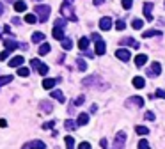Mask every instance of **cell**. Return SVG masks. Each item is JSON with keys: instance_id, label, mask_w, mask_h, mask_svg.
Segmentation results:
<instances>
[{"instance_id": "cell-1", "label": "cell", "mask_w": 165, "mask_h": 149, "mask_svg": "<svg viewBox=\"0 0 165 149\" xmlns=\"http://www.w3.org/2000/svg\"><path fill=\"white\" fill-rule=\"evenodd\" d=\"M71 4H73V2L64 0V4H62V7H60V13H62V16H64L66 20L76 21V14H75V11H73V7H71Z\"/></svg>"}, {"instance_id": "cell-2", "label": "cell", "mask_w": 165, "mask_h": 149, "mask_svg": "<svg viewBox=\"0 0 165 149\" xmlns=\"http://www.w3.org/2000/svg\"><path fill=\"white\" fill-rule=\"evenodd\" d=\"M34 13L37 14V20L43 21V23L50 18V7H48V5H37L34 9Z\"/></svg>"}, {"instance_id": "cell-3", "label": "cell", "mask_w": 165, "mask_h": 149, "mask_svg": "<svg viewBox=\"0 0 165 149\" xmlns=\"http://www.w3.org/2000/svg\"><path fill=\"white\" fill-rule=\"evenodd\" d=\"M92 41H94V45H96V55H105L107 45H105V41L100 37V34H92Z\"/></svg>"}, {"instance_id": "cell-4", "label": "cell", "mask_w": 165, "mask_h": 149, "mask_svg": "<svg viewBox=\"0 0 165 149\" xmlns=\"http://www.w3.org/2000/svg\"><path fill=\"white\" fill-rule=\"evenodd\" d=\"M115 57L119 60H123V62H128V60L131 59V53L124 48H119V50H115Z\"/></svg>"}, {"instance_id": "cell-5", "label": "cell", "mask_w": 165, "mask_h": 149, "mask_svg": "<svg viewBox=\"0 0 165 149\" xmlns=\"http://www.w3.org/2000/svg\"><path fill=\"white\" fill-rule=\"evenodd\" d=\"M160 73H162L160 62H153V64L149 66V69H147V76H158Z\"/></svg>"}, {"instance_id": "cell-6", "label": "cell", "mask_w": 165, "mask_h": 149, "mask_svg": "<svg viewBox=\"0 0 165 149\" xmlns=\"http://www.w3.org/2000/svg\"><path fill=\"white\" fill-rule=\"evenodd\" d=\"M52 36H53L57 41H62V39H64V27H59V25H55L53 30H52Z\"/></svg>"}, {"instance_id": "cell-7", "label": "cell", "mask_w": 165, "mask_h": 149, "mask_svg": "<svg viewBox=\"0 0 165 149\" xmlns=\"http://www.w3.org/2000/svg\"><path fill=\"white\" fill-rule=\"evenodd\" d=\"M124 142H126V133H124V131H119V133L115 135L114 146H115V147H124Z\"/></svg>"}, {"instance_id": "cell-8", "label": "cell", "mask_w": 165, "mask_h": 149, "mask_svg": "<svg viewBox=\"0 0 165 149\" xmlns=\"http://www.w3.org/2000/svg\"><path fill=\"white\" fill-rule=\"evenodd\" d=\"M100 29L101 30H110L112 29V20H110L108 16H103L100 20Z\"/></svg>"}, {"instance_id": "cell-9", "label": "cell", "mask_w": 165, "mask_h": 149, "mask_svg": "<svg viewBox=\"0 0 165 149\" xmlns=\"http://www.w3.org/2000/svg\"><path fill=\"white\" fill-rule=\"evenodd\" d=\"M23 62H25V59H23L21 55H16V57H13V59L9 60V66L11 68H20Z\"/></svg>"}, {"instance_id": "cell-10", "label": "cell", "mask_w": 165, "mask_h": 149, "mask_svg": "<svg viewBox=\"0 0 165 149\" xmlns=\"http://www.w3.org/2000/svg\"><path fill=\"white\" fill-rule=\"evenodd\" d=\"M151 11H153V4H151V2L144 4V16H146V20H147V21L153 20V14H151Z\"/></svg>"}, {"instance_id": "cell-11", "label": "cell", "mask_w": 165, "mask_h": 149, "mask_svg": "<svg viewBox=\"0 0 165 149\" xmlns=\"http://www.w3.org/2000/svg\"><path fill=\"white\" fill-rule=\"evenodd\" d=\"M57 82H59V78L57 80H53V78H45L43 80V87H45V89H48V91H52L55 87V84H57Z\"/></svg>"}, {"instance_id": "cell-12", "label": "cell", "mask_w": 165, "mask_h": 149, "mask_svg": "<svg viewBox=\"0 0 165 149\" xmlns=\"http://www.w3.org/2000/svg\"><path fill=\"white\" fill-rule=\"evenodd\" d=\"M23 147H39V149H43V147H46V144L45 142H41V140H32V142H27V144H23Z\"/></svg>"}, {"instance_id": "cell-13", "label": "cell", "mask_w": 165, "mask_h": 149, "mask_svg": "<svg viewBox=\"0 0 165 149\" xmlns=\"http://www.w3.org/2000/svg\"><path fill=\"white\" fill-rule=\"evenodd\" d=\"M128 105L142 107V105H144V98H140V96H131V99H128Z\"/></svg>"}, {"instance_id": "cell-14", "label": "cell", "mask_w": 165, "mask_h": 149, "mask_svg": "<svg viewBox=\"0 0 165 149\" xmlns=\"http://www.w3.org/2000/svg\"><path fill=\"white\" fill-rule=\"evenodd\" d=\"M146 62H147V55H146V53H140V55H137V57H135V66H137V68L144 66Z\"/></svg>"}, {"instance_id": "cell-15", "label": "cell", "mask_w": 165, "mask_h": 149, "mask_svg": "<svg viewBox=\"0 0 165 149\" xmlns=\"http://www.w3.org/2000/svg\"><path fill=\"white\" fill-rule=\"evenodd\" d=\"M14 11L16 13H23V11H27V4L23 2V0H16L14 2Z\"/></svg>"}, {"instance_id": "cell-16", "label": "cell", "mask_w": 165, "mask_h": 149, "mask_svg": "<svg viewBox=\"0 0 165 149\" xmlns=\"http://www.w3.org/2000/svg\"><path fill=\"white\" fill-rule=\"evenodd\" d=\"M39 108H41V110H45L46 114H50L52 110H53V107H52L50 101H41V103H39Z\"/></svg>"}, {"instance_id": "cell-17", "label": "cell", "mask_w": 165, "mask_h": 149, "mask_svg": "<svg viewBox=\"0 0 165 149\" xmlns=\"http://www.w3.org/2000/svg\"><path fill=\"white\" fill-rule=\"evenodd\" d=\"M146 85V80L142 78V76H135L133 78V87H137V89H142Z\"/></svg>"}, {"instance_id": "cell-18", "label": "cell", "mask_w": 165, "mask_h": 149, "mask_svg": "<svg viewBox=\"0 0 165 149\" xmlns=\"http://www.w3.org/2000/svg\"><path fill=\"white\" fill-rule=\"evenodd\" d=\"M4 45H5V48L11 50V52H13V50H16L18 46H20L18 43H16V41H13V39H5V41H4Z\"/></svg>"}, {"instance_id": "cell-19", "label": "cell", "mask_w": 165, "mask_h": 149, "mask_svg": "<svg viewBox=\"0 0 165 149\" xmlns=\"http://www.w3.org/2000/svg\"><path fill=\"white\" fill-rule=\"evenodd\" d=\"M78 48H80L82 52H85V50L89 48V39H87V37H80V39H78Z\"/></svg>"}, {"instance_id": "cell-20", "label": "cell", "mask_w": 165, "mask_h": 149, "mask_svg": "<svg viewBox=\"0 0 165 149\" xmlns=\"http://www.w3.org/2000/svg\"><path fill=\"white\" fill-rule=\"evenodd\" d=\"M45 41V34L43 32H34L32 34V43H43Z\"/></svg>"}, {"instance_id": "cell-21", "label": "cell", "mask_w": 165, "mask_h": 149, "mask_svg": "<svg viewBox=\"0 0 165 149\" xmlns=\"http://www.w3.org/2000/svg\"><path fill=\"white\" fill-rule=\"evenodd\" d=\"M76 123H78V126H85V124L89 123V115L87 114H80L78 115V119H76Z\"/></svg>"}, {"instance_id": "cell-22", "label": "cell", "mask_w": 165, "mask_h": 149, "mask_svg": "<svg viewBox=\"0 0 165 149\" xmlns=\"http://www.w3.org/2000/svg\"><path fill=\"white\" fill-rule=\"evenodd\" d=\"M155 36H160L162 37V32L160 30H146L144 34H142V37L146 39V37H155Z\"/></svg>"}, {"instance_id": "cell-23", "label": "cell", "mask_w": 165, "mask_h": 149, "mask_svg": "<svg viewBox=\"0 0 165 149\" xmlns=\"http://www.w3.org/2000/svg\"><path fill=\"white\" fill-rule=\"evenodd\" d=\"M52 98H55L57 101H60V103H64V101H66L64 94H62L60 91H52Z\"/></svg>"}, {"instance_id": "cell-24", "label": "cell", "mask_w": 165, "mask_h": 149, "mask_svg": "<svg viewBox=\"0 0 165 149\" xmlns=\"http://www.w3.org/2000/svg\"><path fill=\"white\" fill-rule=\"evenodd\" d=\"M50 50H52V46L48 45V43H43V45L39 46V52H37V53H39V55H46Z\"/></svg>"}, {"instance_id": "cell-25", "label": "cell", "mask_w": 165, "mask_h": 149, "mask_svg": "<svg viewBox=\"0 0 165 149\" xmlns=\"http://www.w3.org/2000/svg\"><path fill=\"white\" fill-rule=\"evenodd\" d=\"M121 43H123V45H131L133 48H139V46H140L139 43H137L135 39H131V37H124V39L121 41Z\"/></svg>"}, {"instance_id": "cell-26", "label": "cell", "mask_w": 165, "mask_h": 149, "mask_svg": "<svg viewBox=\"0 0 165 149\" xmlns=\"http://www.w3.org/2000/svg\"><path fill=\"white\" fill-rule=\"evenodd\" d=\"M13 78H14L13 74H5V76H0V87H2V85H5V84H11V82H13Z\"/></svg>"}, {"instance_id": "cell-27", "label": "cell", "mask_w": 165, "mask_h": 149, "mask_svg": "<svg viewBox=\"0 0 165 149\" xmlns=\"http://www.w3.org/2000/svg\"><path fill=\"white\" fill-rule=\"evenodd\" d=\"M48 69H50V68H48L46 64H43V62H41L39 68H37V73H39L41 76H46V74H48Z\"/></svg>"}, {"instance_id": "cell-28", "label": "cell", "mask_w": 165, "mask_h": 149, "mask_svg": "<svg viewBox=\"0 0 165 149\" xmlns=\"http://www.w3.org/2000/svg\"><path fill=\"white\" fill-rule=\"evenodd\" d=\"M60 43H62V48H64V50H71V48H73V43H71L69 37H64Z\"/></svg>"}, {"instance_id": "cell-29", "label": "cell", "mask_w": 165, "mask_h": 149, "mask_svg": "<svg viewBox=\"0 0 165 149\" xmlns=\"http://www.w3.org/2000/svg\"><path fill=\"white\" fill-rule=\"evenodd\" d=\"M76 126H78V123H75V121H71V119H68V121L64 123V128H66V130H75Z\"/></svg>"}, {"instance_id": "cell-30", "label": "cell", "mask_w": 165, "mask_h": 149, "mask_svg": "<svg viewBox=\"0 0 165 149\" xmlns=\"http://www.w3.org/2000/svg\"><path fill=\"white\" fill-rule=\"evenodd\" d=\"M76 66H78V71H87V64L84 59H76Z\"/></svg>"}, {"instance_id": "cell-31", "label": "cell", "mask_w": 165, "mask_h": 149, "mask_svg": "<svg viewBox=\"0 0 165 149\" xmlns=\"http://www.w3.org/2000/svg\"><path fill=\"white\" fill-rule=\"evenodd\" d=\"M25 21L27 23H36V21H37V14H25Z\"/></svg>"}, {"instance_id": "cell-32", "label": "cell", "mask_w": 165, "mask_h": 149, "mask_svg": "<svg viewBox=\"0 0 165 149\" xmlns=\"http://www.w3.org/2000/svg\"><path fill=\"white\" fill-rule=\"evenodd\" d=\"M135 131L139 135H147V133H149V130L146 128V126H135Z\"/></svg>"}, {"instance_id": "cell-33", "label": "cell", "mask_w": 165, "mask_h": 149, "mask_svg": "<svg viewBox=\"0 0 165 149\" xmlns=\"http://www.w3.org/2000/svg\"><path fill=\"white\" fill-rule=\"evenodd\" d=\"M131 27H133L135 30H140L142 27H144V23H142V20H133L131 21Z\"/></svg>"}, {"instance_id": "cell-34", "label": "cell", "mask_w": 165, "mask_h": 149, "mask_svg": "<svg viewBox=\"0 0 165 149\" xmlns=\"http://www.w3.org/2000/svg\"><path fill=\"white\" fill-rule=\"evenodd\" d=\"M121 4H123V9L130 11V9H131V5H133V0H123Z\"/></svg>"}, {"instance_id": "cell-35", "label": "cell", "mask_w": 165, "mask_h": 149, "mask_svg": "<svg viewBox=\"0 0 165 149\" xmlns=\"http://www.w3.org/2000/svg\"><path fill=\"white\" fill-rule=\"evenodd\" d=\"M64 142H66V147H69V149L75 146V139H73V137H66Z\"/></svg>"}, {"instance_id": "cell-36", "label": "cell", "mask_w": 165, "mask_h": 149, "mask_svg": "<svg viewBox=\"0 0 165 149\" xmlns=\"http://www.w3.org/2000/svg\"><path fill=\"white\" fill-rule=\"evenodd\" d=\"M18 74H20V76H29L30 69L29 68H20V69H18Z\"/></svg>"}, {"instance_id": "cell-37", "label": "cell", "mask_w": 165, "mask_h": 149, "mask_svg": "<svg viewBox=\"0 0 165 149\" xmlns=\"http://www.w3.org/2000/svg\"><path fill=\"white\" fill-rule=\"evenodd\" d=\"M115 29H117V30H124L126 29V23L123 20H117V21H115Z\"/></svg>"}, {"instance_id": "cell-38", "label": "cell", "mask_w": 165, "mask_h": 149, "mask_svg": "<svg viewBox=\"0 0 165 149\" xmlns=\"http://www.w3.org/2000/svg\"><path fill=\"white\" fill-rule=\"evenodd\" d=\"M9 55H11V50H7V48H5L4 52H0V60H5L7 57H9Z\"/></svg>"}, {"instance_id": "cell-39", "label": "cell", "mask_w": 165, "mask_h": 149, "mask_svg": "<svg viewBox=\"0 0 165 149\" xmlns=\"http://www.w3.org/2000/svg\"><path fill=\"white\" fill-rule=\"evenodd\" d=\"M155 96H156V98H162V99H165V91H163V89H156Z\"/></svg>"}, {"instance_id": "cell-40", "label": "cell", "mask_w": 165, "mask_h": 149, "mask_svg": "<svg viewBox=\"0 0 165 149\" xmlns=\"http://www.w3.org/2000/svg\"><path fill=\"white\" fill-rule=\"evenodd\" d=\"M84 101H85V96H78V98H76L75 101H73V103H75L76 107H78V105H84Z\"/></svg>"}, {"instance_id": "cell-41", "label": "cell", "mask_w": 165, "mask_h": 149, "mask_svg": "<svg viewBox=\"0 0 165 149\" xmlns=\"http://www.w3.org/2000/svg\"><path fill=\"white\" fill-rule=\"evenodd\" d=\"M39 64H41V62H39V60H37V59H32V60H30V66H32V68H34L36 71H37V68H39Z\"/></svg>"}, {"instance_id": "cell-42", "label": "cell", "mask_w": 165, "mask_h": 149, "mask_svg": "<svg viewBox=\"0 0 165 149\" xmlns=\"http://www.w3.org/2000/svg\"><path fill=\"white\" fill-rule=\"evenodd\" d=\"M53 126H55V121H50V123H45V124H43V128H45V130H52Z\"/></svg>"}, {"instance_id": "cell-43", "label": "cell", "mask_w": 165, "mask_h": 149, "mask_svg": "<svg viewBox=\"0 0 165 149\" xmlns=\"http://www.w3.org/2000/svg\"><path fill=\"white\" fill-rule=\"evenodd\" d=\"M144 117H146L147 121H155V114H153V112H146Z\"/></svg>"}, {"instance_id": "cell-44", "label": "cell", "mask_w": 165, "mask_h": 149, "mask_svg": "<svg viewBox=\"0 0 165 149\" xmlns=\"http://www.w3.org/2000/svg\"><path fill=\"white\" fill-rule=\"evenodd\" d=\"M139 147H140V149L149 147V142H147V140H140V142H139Z\"/></svg>"}, {"instance_id": "cell-45", "label": "cell", "mask_w": 165, "mask_h": 149, "mask_svg": "<svg viewBox=\"0 0 165 149\" xmlns=\"http://www.w3.org/2000/svg\"><path fill=\"white\" fill-rule=\"evenodd\" d=\"M55 25H59V27H64V25H66V18H59V20L55 21Z\"/></svg>"}, {"instance_id": "cell-46", "label": "cell", "mask_w": 165, "mask_h": 149, "mask_svg": "<svg viewBox=\"0 0 165 149\" xmlns=\"http://www.w3.org/2000/svg\"><path fill=\"white\" fill-rule=\"evenodd\" d=\"M78 147L80 149H91V144L89 142H82V144H78Z\"/></svg>"}, {"instance_id": "cell-47", "label": "cell", "mask_w": 165, "mask_h": 149, "mask_svg": "<svg viewBox=\"0 0 165 149\" xmlns=\"http://www.w3.org/2000/svg\"><path fill=\"white\" fill-rule=\"evenodd\" d=\"M7 126V121L5 119H0V128H5Z\"/></svg>"}, {"instance_id": "cell-48", "label": "cell", "mask_w": 165, "mask_h": 149, "mask_svg": "<svg viewBox=\"0 0 165 149\" xmlns=\"http://www.w3.org/2000/svg\"><path fill=\"white\" fill-rule=\"evenodd\" d=\"M100 146H101V147H107V140L101 139V140H100Z\"/></svg>"}, {"instance_id": "cell-49", "label": "cell", "mask_w": 165, "mask_h": 149, "mask_svg": "<svg viewBox=\"0 0 165 149\" xmlns=\"http://www.w3.org/2000/svg\"><path fill=\"white\" fill-rule=\"evenodd\" d=\"M92 2H94V5H101L105 0H92Z\"/></svg>"}, {"instance_id": "cell-50", "label": "cell", "mask_w": 165, "mask_h": 149, "mask_svg": "<svg viewBox=\"0 0 165 149\" xmlns=\"http://www.w3.org/2000/svg\"><path fill=\"white\" fill-rule=\"evenodd\" d=\"M2 14H4V5L0 4V16H2Z\"/></svg>"}, {"instance_id": "cell-51", "label": "cell", "mask_w": 165, "mask_h": 149, "mask_svg": "<svg viewBox=\"0 0 165 149\" xmlns=\"http://www.w3.org/2000/svg\"><path fill=\"white\" fill-rule=\"evenodd\" d=\"M36 2H41V0H36Z\"/></svg>"}]
</instances>
